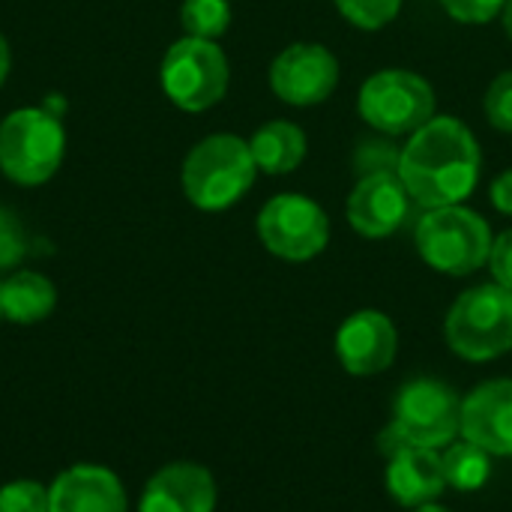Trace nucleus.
Listing matches in <instances>:
<instances>
[{
    "mask_svg": "<svg viewBox=\"0 0 512 512\" xmlns=\"http://www.w3.org/2000/svg\"><path fill=\"white\" fill-rule=\"evenodd\" d=\"M480 165L483 156L474 132L462 120L441 114L411 132L408 144L402 147L399 177L414 204L435 210L462 204L468 195H474L480 183Z\"/></svg>",
    "mask_w": 512,
    "mask_h": 512,
    "instance_id": "1",
    "label": "nucleus"
},
{
    "mask_svg": "<svg viewBox=\"0 0 512 512\" xmlns=\"http://www.w3.org/2000/svg\"><path fill=\"white\" fill-rule=\"evenodd\" d=\"M255 177H258V165L252 159L249 141L219 132V135H207L189 150L180 183L186 198L198 210L216 213L237 204L252 189Z\"/></svg>",
    "mask_w": 512,
    "mask_h": 512,
    "instance_id": "2",
    "label": "nucleus"
},
{
    "mask_svg": "<svg viewBox=\"0 0 512 512\" xmlns=\"http://www.w3.org/2000/svg\"><path fill=\"white\" fill-rule=\"evenodd\" d=\"M489 222L462 204L426 210L417 222V252L420 258L447 276H468L489 264L492 255Z\"/></svg>",
    "mask_w": 512,
    "mask_h": 512,
    "instance_id": "3",
    "label": "nucleus"
},
{
    "mask_svg": "<svg viewBox=\"0 0 512 512\" xmlns=\"http://www.w3.org/2000/svg\"><path fill=\"white\" fill-rule=\"evenodd\" d=\"M447 345L471 363L498 360L512 351V291L477 285L456 297L447 312Z\"/></svg>",
    "mask_w": 512,
    "mask_h": 512,
    "instance_id": "4",
    "label": "nucleus"
},
{
    "mask_svg": "<svg viewBox=\"0 0 512 512\" xmlns=\"http://www.w3.org/2000/svg\"><path fill=\"white\" fill-rule=\"evenodd\" d=\"M66 153V132L48 108H15L0 123V171L18 186L51 180Z\"/></svg>",
    "mask_w": 512,
    "mask_h": 512,
    "instance_id": "5",
    "label": "nucleus"
},
{
    "mask_svg": "<svg viewBox=\"0 0 512 512\" xmlns=\"http://www.w3.org/2000/svg\"><path fill=\"white\" fill-rule=\"evenodd\" d=\"M357 111L381 135H411L435 117V90L411 69H381L363 81Z\"/></svg>",
    "mask_w": 512,
    "mask_h": 512,
    "instance_id": "6",
    "label": "nucleus"
},
{
    "mask_svg": "<svg viewBox=\"0 0 512 512\" xmlns=\"http://www.w3.org/2000/svg\"><path fill=\"white\" fill-rule=\"evenodd\" d=\"M231 69L213 39L183 36L162 60V90L183 111H207L228 93Z\"/></svg>",
    "mask_w": 512,
    "mask_h": 512,
    "instance_id": "7",
    "label": "nucleus"
},
{
    "mask_svg": "<svg viewBox=\"0 0 512 512\" xmlns=\"http://www.w3.org/2000/svg\"><path fill=\"white\" fill-rule=\"evenodd\" d=\"M258 237L270 255L303 264L327 249L330 219L318 201L297 192H285L261 207Z\"/></svg>",
    "mask_w": 512,
    "mask_h": 512,
    "instance_id": "8",
    "label": "nucleus"
},
{
    "mask_svg": "<svg viewBox=\"0 0 512 512\" xmlns=\"http://www.w3.org/2000/svg\"><path fill=\"white\" fill-rule=\"evenodd\" d=\"M417 447H447L462 432V399L459 393L435 378L408 381L393 405L390 420Z\"/></svg>",
    "mask_w": 512,
    "mask_h": 512,
    "instance_id": "9",
    "label": "nucleus"
},
{
    "mask_svg": "<svg viewBox=\"0 0 512 512\" xmlns=\"http://www.w3.org/2000/svg\"><path fill=\"white\" fill-rule=\"evenodd\" d=\"M339 84V60L327 45L294 42L276 54L270 63L273 93L297 108L321 105L333 96Z\"/></svg>",
    "mask_w": 512,
    "mask_h": 512,
    "instance_id": "10",
    "label": "nucleus"
},
{
    "mask_svg": "<svg viewBox=\"0 0 512 512\" xmlns=\"http://www.w3.org/2000/svg\"><path fill=\"white\" fill-rule=\"evenodd\" d=\"M345 210H348L351 228L360 237L384 240L408 222V216L414 210V198L396 171L393 174H369V177L357 180L354 192L348 195Z\"/></svg>",
    "mask_w": 512,
    "mask_h": 512,
    "instance_id": "11",
    "label": "nucleus"
},
{
    "mask_svg": "<svg viewBox=\"0 0 512 512\" xmlns=\"http://www.w3.org/2000/svg\"><path fill=\"white\" fill-rule=\"evenodd\" d=\"M399 351V333L396 324L375 309L354 312L342 321L336 333V357L345 366V372L357 378L381 375L393 366Z\"/></svg>",
    "mask_w": 512,
    "mask_h": 512,
    "instance_id": "12",
    "label": "nucleus"
},
{
    "mask_svg": "<svg viewBox=\"0 0 512 512\" xmlns=\"http://www.w3.org/2000/svg\"><path fill=\"white\" fill-rule=\"evenodd\" d=\"M465 441L477 444L489 456H512V381H486L462 402Z\"/></svg>",
    "mask_w": 512,
    "mask_h": 512,
    "instance_id": "13",
    "label": "nucleus"
},
{
    "mask_svg": "<svg viewBox=\"0 0 512 512\" xmlns=\"http://www.w3.org/2000/svg\"><path fill=\"white\" fill-rule=\"evenodd\" d=\"M384 459H387V474H384L387 492L402 507L417 510L423 504H435V498H441V492L447 489L441 456L429 447H417L405 441L396 450H390Z\"/></svg>",
    "mask_w": 512,
    "mask_h": 512,
    "instance_id": "14",
    "label": "nucleus"
},
{
    "mask_svg": "<svg viewBox=\"0 0 512 512\" xmlns=\"http://www.w3.org/2000/svg\"><path fill=\"white\" fill-rule=\"evenodd\" d=\"M216 510V483L213 474L195 462L165 465L150 477L141 512H213Z\"/></svg>",
    "mask_w": 512,
    "mask_h": 512,
    "instance_id": "15",
    "label": "nucleus"
},
{
    "mask_svg": "<svg viewBox=\"0 0 512 512\" xmlns=\"http://www.w3.org/2000/svg\"><path fill=\"white\" fill-rule=\"evenodd\" d=\"M48 512H126V492L108 468L75 465L51 483Z\"/></svg>",
    "mask_w": 512,
    "mask_h": 512,
    "instance_id": "16",
    "label": "nucleus"
},
{
    "mask_svg": "<svg viewBox=\"0 0 512 512\" xmlns=\"http://www.w3.org/2000/svg\"><path fill=\"white\" fill-rule=\"evenodd\" d=\"M249 150H252L258 171L279 177V174H291L303 165L309 144H306V132L297 123L270 120L252 135Z\"/></svg>",
    "mask_w": 512,
    "mask_h": 512,
    "instance_id": "17",
    "label": "nucleus"
},
{
    "mask_svg": "<svg viewBox=\"0 0 512 512\" xmlns=\"http://www.w3.org/2000/svg\"><path fill=\"white\" fill-rule=\"evenodd\" d=\"M57 291L51 279L33 270H18L6 282H0V306L3 318L12 324H36L54 312Z\"/></svg>",
    "mask_w": 512,
    "mask_h": 512,
    "instance_id": "18",
    "label": "nucleus"
},
{
    "mask_svg": "<svg viewBox=\"0 0 512 512\" xmlns=\"http://www.w3.org/2000/svg\"><path fill=\"white\" fill-rule=\"evenodd\" d=\"M441 468H444L447 486H453L459 492H477L492 477V456L486 450H480L477 444L462 441V444L447 447V453L441 456Z\"/></svg>",
    "mask_w": 512,
    "mask_h": 512,
    "instance_id": "19",
    "label": "nucleus"
},
{
    "mask_svg": "<svg viewBox=\"0 0 512 512\" xmlns=\"http://www.w3.org/2000/svg\"><path fill=\"white\" fill-rule=\"evenodd\" d=\"M180 24H183L186 36L216 42L231 24V6H228V0H183Z\"/></svg>",
    "mask_w": 512,
    "mask_h": 512,
    "instance_id": "20",
    "label": "nucleus"
},
{
    "mask_svg": "<svg viewBox=\"0 0 512 512\" xmlns=\"http://www.w3.org/2000/svg\"><path fill=\"white\" fill-rule=\"evenodd\" d=\"M399 159H402V150L390 141V135L366 138L354 150V171H357V177L393 174V171L399 174Z\"/></svg>",
    "mask_w": 512,
    "mask_h": 512,
    "instance_id": "21",
    "label": "nucleus"
},
{
    "mask_svg": "<svg viewBox=\"0 0 512 512\" xmlns=\"http://www.w3.org/2000/svg\"><path fill=\"white\" fill-rule=\"evenodd\" d=\"M345 21H351L357 30H381L387 27L399 9L402 0H333Z\"/></svg>",
    "mask_w": 512,
    "mask_h": 512,
    "instance_id": "22",
    "label": "nucleus"
},
{
    "mask_svg": "<svg viewBox=\"0 0 512 512\" xmlns=\"http://www.w3.org/2000/svg\"><path fill=\"white\" fill-rule=\"evenodd\" d=\"M0 512H48V489L36 480H15L0 489Z\"/></svg>",
    "mask_w": 512,
    "mask_h": 512,
    "instance_id": "23",
    "label": "nucleus"
},
{
    "mask_svg": "<svg viewBox=\"0 0 512 512\" xmlns=\"http://www.w3.org/2000/svg\"><path fill=\"white\" fill-rule=\"evenodd\" d=\"M483 111H486V120L498 129V132H512V69L501 72L486 96H483Z\"/></svg>",
    "mask_w": 512,
    "mask_h": 512,
    "instance_id": "24",
    "label": "nucleus"
},
{
    "mask_svg": "<svg viewBox=\"0 0 512 512\" xmlns=\"http://www.w3.org/2000/svg\"><path fill=\"white\" fill-rule=\"evenodd\" d=\"M27 255V237L18 216L0 207V270H12Z\"/></svg>",
    "mask_w": 512,
    "mask_h": 512,
    "instance_id": "25",
    "label": "nucleus"
},
{
    "mask_svg": "<svg viewBox=\"0 0 512 512\" xmlns=\"http://www.w3.org/2000/svg\"><path fill=\"white\" fill-rule=\"evenodd\" d=\"M504 3L507 0H441L447 15L462 24H489L504 12Z\"/></svg>",
    "mask_w": 512,
    "mask_h": 512,
    "instance_id": "26",
    "label": "nucleus"
},
{
    "mask_svg": "<svg viewBox=\"0 0 512 512\" xmlns=\"http://www.w3.org/2000/svg\"><path fill=\"white\" fill-rule=\"evenodd\" d=\"M489 267L492 276L501 288L512 291V228L504 231L501 237H495L492 243V255H489Z\"/></svg>",
    "mask_w": 512,
    "mask_h": 512,
    "instance_id": "27",
    "label": "nucleus"
},
{
    "mask_svg": "<svg viewBox=\"0 0 512 512\" xmlns=\"http://www.w3.org/2000/svg\"><path fill=\"white\" fill-rule=\"evenodd\" d=\"M489 195H492V204H495L498 213L512 216V168L510 171H504V174H498V177L492 180Z\"/></svg>",
    "mask_w": 512,
    "mask_h": 512,
    "instance_id": "28",
    "label": "nucleus"
},
{
    "mask_svg": "<svg viewBox=\"0 0 512 512\" xmlns=\"http://www.w3.org/2000/svg\"><path fill=\"white\" fill-rule=\"evenodd\" d=\"M9 63H12L9 45H6V39H3V33H0V87H3V81H6V75H9Z\"/></svg>",
    "mask_w": 512,
    "mask_h": 512,
    "instance_id": "29",
    "label": "nucleus"
},
{
    "mask_svg": "<svg viewBox=\"0 0 512 512\" xmlns=\"http://www.w3.org/2000/svg\"><path fill=\"white\" fill-rule=\"evenodd\" d=\"M501 21H504V33L512 39V0L504 3V12H501Z\"/></svg>",
    "mask_w": 512,
    "mask_h": 512,
    "instance_id": "30",
    "label": "nucleus"
},
{
    "mask_svg": "<svg viewBox=\"0 0 512 512\" xmlns=\"http://www.w3.org/2000/svg\"><path fill=\"white\" fill-rule=\"evenodd\" d=\"M414 512H450V510H444V507H438V504H423V507H417Z\"/></svg>",
    "mask_w": 512,
    "mask_h": 512,
    "instance_id": "31",
    "label": "nucleus"
},
{
    "mask_svg": "<svg viewBox=\"0 0 512 512\" xmlns=\"http://www.w3.org/2000/svg\"><path fill=\"white\" fill-rule=\"evenodd\" d=\"M0 318H3V306H0Z\"/></svg>",
    "mask_w": 512,
    "mask_h": 512,
    "instance_id": "32",
    "label": "nucleus"
}]
</instances>
